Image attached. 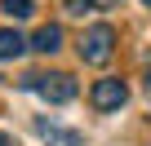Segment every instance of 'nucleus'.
<instances>
[{"mask_svg":"<svg viewBox=\"0 0 151 146\" xmlns=\"http://www.w3.org/2000/svg\"><path fill=\"white\" fill-rule=\"evenodd\" d=\"M27 89H31L36 98L53 102V106H62V102H71V98H76V80L67 75V71H49V75H27Z\"/></svg>","mask_w":151,"mask_h":146,"instance_id":"nucleus-1","label":"nucleus"},{"mask_svg":"<svg viewBox=\"0 0 151 146\" xmlns=\"http://www.w3.org/2000/svg\"><path fill=\"white\" fill-rule=\"evenodd\" d=\"M111 53H116V31H111L107 22L89 27V31H85V40H80V58H85L89 66H107V62H111Z\"/></svg>","mask_w":151,"mask_h":146,"instance_id":"nucleus-2","label":"nucleus"},{"mask_svg":"<svg viewBox=\"0 0 151 146\" xmlns=\"http://www.w3.org/2000/svg\"><path fill=\"white\" fill-rule=\"evenodd\" d=\"M89 102H93V111H120L129 102V84L116 80V75H107V80H98L89 89Z\"/></svg>","mask_w":151,"mask_h":146,"instance_id":"nucleus-3","label":"nucleus"},{"mask_svg":"<svg viewBox=\"0 0 151 146\" xmlns=\"http://www.w3.org/2000/svg\"><path fill=\"white\" fill-rule=\"evenodd\" d=\"M31 49H36V53H58V49H62V27H58V22L40 27V31L31 36Z\"/></svg>","mask_w":151,"mask_h":146,"instance_id":"nucleus-4","label":"nucleus"},{"mask_svg":"<svg viewBox=\"0 0 151 146\" xmlns=\"http://www.w3.org/2000/svg\"><path fill=\"white\" fill-rule=\"evenodd\" d=\"M22 53H27V40H22L18 31H9V27H5V31H0V62L22 58Z\"/></svg>","mask_w":151,"mask_h":146,"instance_id":"nucleus-5","label":"nucleus"},{"mask_svg":"<svg viewBox=\"0 0 151 146\" xmlns=\"http://www.w3.org/2000/svg\"><path fill=\"white\" fill-rule=\"evenodd\" d=\"M40 137H45L49 146H85L80 133H71V128H53V124H40Z\"/></svg>","mask_w":151,"mask_h":146,"instance_id":"nucleus-6","label":"nucleus"},{"mask_svg":"<svg viewBox=\"0 0 151 146\" xmlns=\"http://www.w3.org/2000/svg\"><path fill=\"white\" fill-rule=\"evenodd\" d=\"M5 14H9V18H31L36 5H31V0H5Z\"/></svg>","mask_w":151,"mask_h":146,"instance_id":"nucleus-7","label":"nucleus"},{"mask_svg":"<svg viewBox=\"0 0 151 146\" xmlns=\"http://www.w3.org/2000/svg\"><path fill=\"white\" fill-rule=\"evenodd\" d=\"M85 5L89 0H67V14H85Z\"/></svg>","mask_w":151,"mask_h":146,"instance_id":"nucleus-8","label":"nucleus"},{"mask_svg":"<svg viewBox=\"0 0 151 146\" xmlns=\"http://www.w3.org/2000/svg\"><path fill=\"white\" fill-rule=\"evenodd\" d=\"M89 5H98V9H116L120 0H89Z\"/></svg>","mask_w":151,"mask_h":146,"instance_id":"nucleus-9","label":"nucleus"},{"mask_svg":"<svg viewBox=\"0 0 151 146\" xmlns=\"http://www.w3.org/2000/svg\"><path fill=\"white\" fill-rule=\"evenodd\" d=\"M0 146H18V142H14V137H9V133H0Z\"/></svg>","mask_w":151,"mask_h":146,"instance_id":"nucleus-10","label":"nucleus"},{"mask_svg":"<svg viewBox=\"0 0 151 146\" xmlns=\"http://www.w3.org/2000/svg\"><path fill=\"white\" fill-rule=\"evenodd\" d=\"M142 5H147V9H151V0H142Z\"/></svg>","mask_w":151,"mask_h":146,"instance_id":"nucleus-11","label":"nucleus"}]
</instances>
